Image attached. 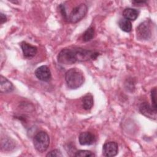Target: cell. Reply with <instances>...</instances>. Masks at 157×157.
<instances>
[{"mask_svg":"<svg viewBox=\"0 0 157 157\" xmlns=\"http://www.w3.org/2000/svg\"><path fill=\"white\" fill-rule=\"evenodd\" d=\"M99 53L81 48H64L58 55V62L62 64L71 65L77 61L82 62L97 58Z\"/></svg>","mask_w":157,"mask_h":157,"instance_id":"cell-1","label":"cell"},{"mask_svg":"<svg viewBox=\"0 0 157 157\" xmlns=\"http://www.w3.org/2000/svg\"><path fill=\"white\" fill-rule=\"evenodd\" d=\"M65 80L67 85L71 89H77L81 86L85 81L82 71L78 68H71L65 74Z\"/></svg>","mask_w":157,"mask_h":157,"instance_id":"cell-2","label":"cell"},{"mask_svg":"<svg viewBox=\"0 0 157 157\" xmlns=\"http://www.w3.org/2000/svg\"><path fill=\"white\" fill-rule=\"evenodd\" d=\"M33 144L35 149L40 152L45 151L50 144V137L48 134L44 131L37 132L34 137Z\"/></svg>","mask_w":157,"mask_h":157,"instance_id":"cell-3","label":"cell"},{"mask_svg":"<svg viewBox=\"0 0 157 157\" xmlns=\"http://www.w3.org/2000/svg\"><path fill=\"white\" fill-rule=\"evenodd\" d=\"M88 7L85 4L82 3L74 8L70 13L68 20L72 23H75L81 20L86 14Z\"/></svg>","mask_w":157,"mask_h":157,"instance_id":"cell-4","label":"cell"},{"mask_svg":"<svg viewBox=\"0 0 157 157\" xmlns=\"http://www.w3.org/2000/svg\"><path fill=\"white\" fill-rule=\"evenodd\" d=\"M137 37L141 40H147L151 35L150 24L148 21L141 23L136 29Z\"/></svg>","mask_w":157,"mask_h":157,"instance_id":"cell-5","label":"cell"},{"mask_svg":"<svg viewBox=\"0 0 157 157\" xmlns=\"http://www.w3.org/2000/svg\"><path fill=\"white\" fill-rule=\"evenodd\" d=\"M118 151V144L115 142H109L102 147V154L105 156L112 157L117 155Z\"/></svg>","mask_w":157,"mask_h":157,"instance_id":"cell-6","label":"cell"},{"mask_svg":"<svg viewBox=\"0 0 157 157\" xmlns=\"http://www.w3.org/2000/svg\"><path fill=\"white\" fill-rule=\"evenodd\" d=\"M34 74L39 80L43 82L49 81L52 77L49 67L45 65L37 67L34 72Z\"/></svg>","mask_w":157,"mask_h":157,"instance_id":"cell-7","label":"cell"},{"mask_svg":"<svg viewBox=\"0 0 157 157\" xmlns=\"http://www.w3.org/2000/svg\"><path fill=\"white\" fill-rule=\"evenodd\" d=\"M139 110L142 114L149 118L155 120L156 118V110L148 102H144L142 103L139 107Z\"/></svg>","mask_w":157,"mask_h":157,"instance_id":"cell-8","label":"cell"},{"mask_svg":"<svg viewBox=\"0 0 157 157\" xmlns=\"http://www.w3.org/2000/svg\"><path fill=\"white\" fill-rule=\"evenodd\" d=\"M78 141L82 145H90L94 143L96 137L93 134L90 132H81L78 136Z\"/></svg>","mask_w":157,"mask_h":157,"instance_id":"cell-9","label":"cell"},{"mask_svg":"<svg viewBox=\"0 0 157 157\" xmlns=\"http://www.w3.org/2000/svg\"><path fill=\"white\" fill-rule=\"evenodd\" d=\"M21 47L23 55L26 58L34 57L37 52V48L36 46L32 45L26 42H23L21 44Z\"/></svg>","mask_w":157,"mask_h":157,"instance_id":"cell-10","label":"cell"},{"mask_svg":"<svg viewBox=\"0 0 157 157\" xmlns=\"http://www.w3.org/2000/svg\"><path fill=\"white\" fill-rule=\"evenodd\" d=\"M14 88L12 83L2 75L0 76V91L2 93H10Z\"/></svg>","mask_w":157,"mask_h":157,"instance_id":"cell-11","label":"cell"},{"mask_svg":"<svg viewBox=\"0 0 157 157\" xmlns=\"http://www.w3.org/2000/svg\"><path fill=\"white\" fill-rule=\"evenodd\" d=\"M123 15L124 18L129 21H134L138 17L139 12L135 9L126 8L123 12Z\"/></svg>","mask_w":157,"mask_h":157,"instance_id":"cell-12","label":"cell"},{"mask_svg":"<svg viewBox=\"0 0 157 157\" xmlns=\"http://www.w3.org/2000/svg\"><path fill=\"white\" fill-rule=\"evenodd\" d=\"M82 105L85 110H88L93 105V97L91 94L88 93L82 98Z\"/></svg>","mask_w":157,"mask_h":157,"instance_id":"cell-13","label":"cell"},{"mask_svg":"<svg viewBox=\"0 0 157 157\" xmlns=\"http://www.w3.org/2000/svg\"><path fill=\"white\" fill-rule=\"evenodd\" d=\"M118 25L120 29L126 33H129L132 30V24L131 22L126 19V18H121L118 21Z\"/></svg>","mask_w":157,"mask_h":157,"instance_id":"cell-14","label":"cell"},{"mask_svg":"<svg viewBox=\"0 0 157 157\" xmlns=\"http://www.w3.org/2000/svg\"><path fill=\"white\" fill-rule=\"evenodd\" d=\"M94 28L93 26H90L83 33V40L84 42H88L94 37Z\"/></svg>","mask_w":157,"mask_h":157,"instance_id":"cell-15","label":"cell"},{"mask_svg":"<svg viewBox=\"0 0 157 157\" xmlns=\"http://www.w3.org/2000/svg\"><path fill=\"white\" fill-rule=\"evenodd\" d=\"M77 157H93L95 156V154L90 150H80L77 151L74 155Z\"/></svg>","mask_w":157,"mask_h":157,"instance_id":"cell-16","label":"cell"},{"mask_svg":"<svg viewBox=\"0 0 157 157\" xmlns=\"http://www.w3.org/2000/svg\"><path fill=\"white\" fill-rule=\"evenodd\" d=\"M151 100L152 107L156 110V88H153L151 91Z\"/></svg>","mask_w":157,"mask_h":157,"instance_id":"cell-17","label":"cell"},{"mask_svg":"<svg viewBox=\"0 0 157 157\" xmlns=\"http://www.w3.org/2000/svg\"><path fill=\"white\" fill-rule=\"evenodd\" d=\"M47 157L48 156H56V157H59V156H63V154L61 153V152L59 150H53L50 151V152H48L47 155Z\"/></svg>","mask_w":157,"mask_h":157,"instance_id":"cell-18","label":"cell"},{"mask_svg":"<svg viewBox=\"0 0 157 157\" xmlns=\"http://www.w3.org/2000/svg\"><path fill=\"white\" fill-rule=\"evenodd\" d=\"M7 17L6 16L3 14L2 13H0V23L1 24H2L4 23H5L6 21H7Z\"/></svg>","mask_w":157,"mask_h":157,"instance_id":"cell-19","label":"cell"}]
</instances>
